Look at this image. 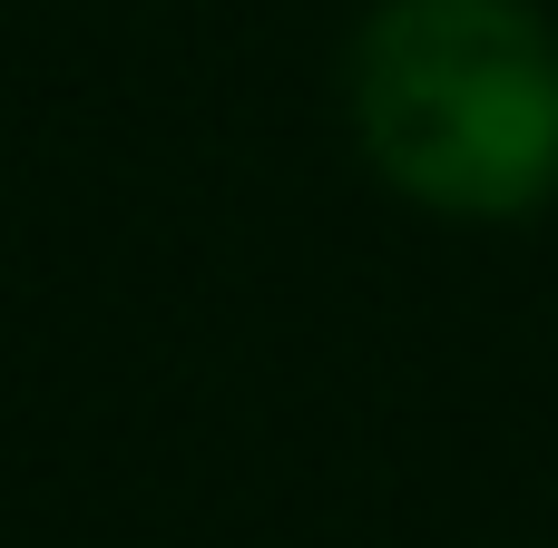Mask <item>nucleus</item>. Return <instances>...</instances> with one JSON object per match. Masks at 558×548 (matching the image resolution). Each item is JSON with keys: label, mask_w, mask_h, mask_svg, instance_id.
<instances>
[{"label": "nucleus", "mask_w": 558, "mask_h": 548, "mask_svg": "<svg viewBox=\"0 0 558 548\" xmlns=\"http://www.w3.org/2000/svg\"><path fill=\"white\" fill-rule=\"evenodd\" d=\"M363 157L441 216L558 196V39L530 0H392L353 49Z\"/></svg>", "instance_id": "obj_1"}]
</instances>
